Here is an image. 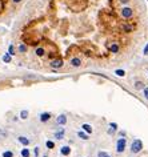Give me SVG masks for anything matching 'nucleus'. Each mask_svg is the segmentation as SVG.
<instances>
[{
  "label": "nucleus",
  "mask_w": 148,
  "mask_h": 157,
  "mask_svg": "<svg viewBox=\"0 0 148 157\" xmlns=\"http://www.w3.org/2000/svg\"><path fill=\"white\" fill-rule=\"evenodd\" d=\"M143 91H144V97L148 100V87H147V88H144Z\"/></svg>",
  "instance_id": "obj_27"
},
{
  "label": "nucleus",
  "mask_w": 148,
  "mask_h": 157,
  "mask_svg": "<svg viewBox=\"0 0 148 157\" xmlns=\"http://www.w3.org/2000/svg\"><path fill=\"white\" fill-rule=\"evenodd\" d=\"M18 49H19L20 53H26V52L28 51V45H27L26 43H21V44L19 45V48H18Z\"/></svg>",
  "instance_id": "obj_11"
},
{
  "label": "nucleus",
  "mask_w": 148,
  "mask_h": 157,
  "mask_svg": "<svg viewBox=\"0 0 148 157\" xmlns=\"http://www.w3.org/2000/svg\"><path fill=\"white\" fill-rule=\"evenodd\" d=\"M51 117H52V115H51V113L44 112V113H42V115H40V121H42V123H47V121H50V120H51Z\"/></svg>",
  "instance_id": "obj_5"
},
{
  "label": "nucleus",
  "mask_w": 148,
  "mask_h": 157,
  "mask_svg": "<svg viewBox=\"0 0 148 157\" xmlns=\"http://www.w3.org/2000/svg\"><path fill=\"white\" fill-rule=\"evenodd\" d=\"M120 2H121V3H124V4H126V3H128V2H129V0H120Z\"/></svg>",
  "instance_id": "obj_30"
},
{
  "label": "nucleus",
  "mask_w": 148,
  "mask_h": 157,
  "mask_svg": "<svg viewBox=\"0 0 148 157\" xmlns=\"http://www.w3.org/2000/svg\"><path fill=\"white\" fill-rule=\"evenodd\" d=\"M135 88L136 89H144V84L142 81H136L135 83Z\"/></svg>",
  "instance_id": "obj_21"
},
{
  "label": "nucleus",
  "mask_w": 148,
  "mask_h": 157,
  "mask_svg": "<svg viewBox=\"0 0 148 157\" xmlns=\"http://www.w3.org/2000/svg\"><path fill=\"white\" fill-rule=\"evenodd\" d=\"M110 127H111V130H110V133H113L116 129H118V124H116V123H111V124H110Z\"/></svg>",
  "instance_id": "obj_22"
},
{
  "label": "nucleus",
  "mask_w": 148,
  "mask_h": 157,
  "mask_svg": "<svg viewBox=\"0 0 148 157\" xmlns=\"http://www.w3.org/2000/svg\"><path fill=\"white\" fill-rule=\"evenodd\" d=\"M19 143L23 144L24 146H27V145H29V140H28L26 136H20V137H19Z\"/></svg>",
  "instance_id": "obj_12"
},
{
  "label": "nucleus",
  "mask_w": 148,
  "mask_h": 157,
  "mask_svg": "<svg viewBox=\"0 0 148 157\" xmlns=\"http://www.w3.org/2000/svg\"><path fill=\"white\" fill-rule=\"evenodd\" d=\"M60 153L63 154V156H68L69 153H71V148H69L68 145H65V146H61V149H60Z\"/></svg>",
  "instance_id": "obj_9"
},
{
  "label": "nucleus",
  "mask_w": 148,
  "mask_h": 157,
  "mask_svg": "<svg viewBox=\"0 0 148 157\" xmlns=\"http://www.w3.org/2000/svg\"><path fill=\"white\" fill-rule=\"evenodd\" d=\"M63 64H64V61H63V59H61V57H56V59H53L51 61V67L55 68V69L61 68V67H63Z\"/></svg>",
  "instance_id": "obj_3"
},
{
  "label": "nucleus",
  "mask_w": 148,
  "mask_h": 157,
  "mask_svg": "<svg viewBox=\"0 0 148 157\" xmlns=\"http://www.w3.org/2000/svg\"><path fill=\"white\" fill-rule=\"evenodd\" d=\"M39 149H40V148H35V156H39Z\"/></svg>",
  "instance_id": "obj_28"
},
{
  "label": "nucleus",
  "mask_w": 148,
  "mask_h": 157,
  "mask_svg": "<svg viewBox=\"0 0 148 157\" xmlns=\"http://www.w3.org/2000/svg\"><path fill=\"white\" fill-rule=\"evenodd\" d=\"M121 29H123V32H132L134 27H132V25H128V24H123V25H121Z\"/></svg>",
  "instance_id": "obj_15"
},
{
  "label": "nucleus",
  "mask_w": 148,
  "mask_h": 157,
  "mask_svg": "<svg viewBox=\"0 0 148 157\" xmlns=\"http://www.w3.org/2000/svg\"><path fill=\"white\" fill-rule=\"evenodd\" d=\"M2 156H3V157H13V152H11V151H5V152H3Z\"/></svg>",
  "instance_id": "obj_23"
},
{
  "label": "nucleus",
  "mask_w": 148,
  "mask_h": 157,
  "mask_svg": "<svg viewBox=\"0 0 148 157\" xmlns=\"http://www.w3.org/2000/svg\"><path fill=\"white\" fill-rule=\"evenodd\" d=\"M77 136L81 140H88V133H85V132H77Z\"/></svg>",
  "instance_id": "obj_18"
},
{
  "label": "nucleus",
  "mask_w": 148,
  "mask_h": 157,
  "mask_svg": "<svg viewBox=\"0 0 148 157\" xmlns=\"http://www.w3.org/2000/svg\"><path fill=\"white\" fill-rule=\"evenodd\" d=\"M64 133H65L64 128H60L57 132H55V138H57V140H61V138L64 137Z\"/></svg>",
  "instance_id": "obj_7"
},
{
  "label": "nucleus",
  "mask_w": 148,
  "mask_h": 157,
  "mask_svg": "<svg viewBox=\"0 0 148 157\" xmlns=\"http://www.w3.org/2000/svg\"><path fill=\"white\" fill-rule=\"evenodd\" d=\"M132 15H134V11H132L131 8H128V7H126V8L121 10V16H123L124 19H129Z\"/></svg>",
  "instance_id": "obj_4"
},
{
  "label": "nucleus",
  "mask_w": 148,
  "mask_h": 157,
  "mask_svg": "<svg viewBox=\"0 0 148 157\" xmlns=\"http://www.w3.org/2000/svg\"><path fill=\"white\" fill-rule=\"evenodd\" d=\"M45 145H47L48 149H53V148H55V143H53V141H47Z\"/></svg>",
  "instance_id": "obj_24"
},
{
  "label": "nucleus",
  "mask_w": 148,
  "mask_h": 157,
  "mask_svg": "<svg viewBox=\"0 0 148 157\" xmlns=\"http://www.w3.org/2000/svg\"><path fill=\"white\" fill-rule=\"evenodd\" d=\"M20 117H21L23 120L28 119V111H27V109H23V111L20 112Z\"/></svg>",
  "instance_id": "obj_19"
},
{
  "label": "nucleus",
  "mask_w": 148,
  "mask_h": 157,
  "mask_svg": "<svg viewBox=\"0 0 148 157\" xmlns=\"http://www.w3.org/2000/svg\"><path fill=\"white\" fill-rule=\"evenodd\" d=\"M126 145H127V140L121 137L118 140V143H116V152L118 153H123L124 149H126Z\"/></svg>",
  "instance_id": "obj_2"
},
{
  "label": "nucleus",
  "mask_w": 148,
  "mask_h": 157,
  "mask_svg": "<svg viewBox=\"0 0 148 157\" xmlns=\"http://www.w3.org/2000/svg\"><path fill=\"white\" fill-rule=\"evenodd\" d=\"M35 53H36V56L43 57L44 55H45V48H43V47H37L36 51H35Z\"/></svg>",
  "instance_id": "obj_8"
},
{
  "label": "nucleus",
  "mask_w": 148,
  "mask_h": 157,
  "mask_svg": "<svg viewBox=\"0 0 148 157\" xmlns=\"http://www.w3.org/2000/svg\"><path fill=\"white\" fill-rule=\"evenodd\" d=\"M12 2H13V3H20L21 0H12Z\"/></svg>",
  "instance_id": "obj_31"
},
{
  "label": "nucleus",
  "mask_w": 148,
  "mask_h": 157,
  "mask_svg": "<svg viewBox=\"0 0 148 157\" xmlns=\"http://www.w3.org/2000/svg\"><path fill=\"white\" fill-rule=\"evenodd\" d=\"M81 128H83L84 132H87L88 135H89V133H92V127H91L89 124H83V125H81Z\"/></svg>",
  "instance_id": "obj_14"
},
{
  "label": "nucleus",
  "mask_w": 148,
  "mask_h": 157,
  "mask_svg": "<svg viewBox=\"0 0 148 157\" xmlns=\"http://www.w3.org/2000/svg\"><path fill=\"white\" fill-rule=\"evenodd\" d=\"M99 157H111L108 153H105V152H99V154H97Z\"/></svg>",
  "instance_id": "obj_26"
},
{
  "label": "nucleus",
  "mask_w": 148,
  "mask_h": 157,
  "mask_svg": "<svg viewBox=\"0 0 148 157\" xmlns=\"http://www.w3.org/2000/svg\"><path fill=\"white\" fill-rule=\"evenodd\" d=\"M8 53L11 55V56H12V55H15V47H13L12 44L8 47Z\"/></svg>",
  "instance_id": "obj_25"
},
{
  "label": "nucleus",
  "mask_w": 148,
  "mask_h": 157,
  "mask_svg": "<svg viewBox=\"0 0 148 157\" xmlns=\"http://www.w3.org/2000/svg\"><path fill=\"white\" fill-rule=\"evenodd\" d=\"M11 60H12V56L10 53H4V56H3V61L4 63H11Z\"/></svg>",
  "instance_id": "obj_17"
},
{
  "label": "nucleus",
  "mask_w": 148,
  "mask_h": 157,
  "mask_svg": "<svg viewBox=\"0 0 148 157\" xmlns=\"http://www.w3.org/2000/svg\"><path fill=\"white\" fill-rule=\"evenodd\" d=\"M20 154H21V157H29L31 156V152H29L28 148H23L21 151H20Z\"/></svg>",
  "instance_id": "obj_13"
},
{
  "label": "nucleus",
  "mask_w": 148,
  "mask_h": 157,
  "mask_svg": "<svg viewBox=\"0 0 148 157\" xmlns=\"http://www.w3.org/2000/svg\"><path fill=\"white\" fill-rule=\"evenodd\" d=\"M71 64H72V67H80L81 60L79 57H73V59H71Z\"/></svg>",
  "instance_id": "obj_10"
},
{
  "label": "nucleus",
  "mask_w": 148,
  "mask_h": 157,
  "mask_svg": "<svg viewBox=\"0 0 148 157\" xmlns=\"http://www.w3.org/2000/svg\"><path fill=\"white\" fill-rule=\"evenodd\" d=\"M143 149V143H142V140H134L132 141V144H131V152L132 153H139L140 151Z\"/></svg>",
  "instance_id": "obj_1"
},
{
  "label": "nucleus",
  "mask_w": 148,
  "mask_h": 157,
  "mask_svg": "<svg viewBox=\"0 0 148 157\" xmlns=\"http://www.w3.org/2000/svg\"><path fill=\"white\" fill-rule=\"evenodd\" d=\"M56 123H57V125H65V123H67V116H65V115H60V116H57Z\"/></svg>",
  "instance_id": "obj_6"
},
{
  "label": "nucleus",
  "mask_w": 148,
  "mask_h": 157,
  "mask_svg": "<svg viewBox=\"0 0 148 157\" xmlns=\"http://www.w3.org/2000/svg\"><path fill=\"white\" fill-rule=\"evenodd\" d=\"M110 51H111L112 53H118V52H119V45H118V44H111V45H110Z\"/></svg>",
  "instance_id": "obj_16"
},
{
  "label": "nucleus",
  "mask_w": 148,
  "mask_h": 157,
  "mask_svg": "<svg viewBox=\"0 0 148 157\" xmlns=\"http://www.w3.org/2000/svg\"><path fill=\"white\" fill-rule=\"evenodd\" d=\"M115 73L118 75L119 77H124V76H126V72H124L123 69H116V71H115Z\"/></svg>",
  "instance_id": "obj_20"
},
{
  "label": "nucleus",
  "mask_w": 148,
  "mask_h": 157,
  "mask_svg": "<svg viewBox=\"0 0 148 157\" xmlns=\"http://www.w3.org/2000/svg\"><path fill=\"white\" fill-rule=\"evenodd\" d=\"M144 55H148V44L145 45V48H144Z\"/></svg>",
  "instance_id": "obj_29"
}]
</instances>
